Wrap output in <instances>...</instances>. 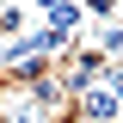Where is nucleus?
<instances>
[{
	"label": "nucleus",
	"mask_w": 123,
	"mask_h": 123,
	"mask_svg": "<svg viewBox=\"0 0 123 123\" xmlns=\"http://www.w3.org/2000/svg\"><path fill=\"white\" fill-rule=\"evenodd\" d=\"M43 18H49V31H55L62 43L74 49V37H80V25H86V6H80V0H62L55 12H43Z\"/></svg>",
	"instance_id": "1"
},
{
	"label": "nucleus",
	"mask_w": 123,
	"mask_h": 123,
	"mask_svg": "<svg viewBox=\"0 0 123 123\" xmlns=\"http://www.w3.org/2000/svg\"><path fill=\"white\" fill-rule=\"evenodd\" d=\"M86 43L98 49V55H105V68H111V62H123V18H111V25H98V31L86 37Z\"/></svg>",
	"instance_id": "2"
},
{
	"label": "nucleus",
	"mask_w": 123,
	"mask_h": 123,
	"mask_svg": "<svg viewBox=\"0 0 123 123\" xmlns=\"http://www.w3.org/2000/svg\"><path fill=\"white\" fill-rule=\"evenodd\" d=\"M86 6V18H98V25H111V18L123 12V0H80Z\"/></svg>",
	"instance_id": "3"
},
{
	"label": "nucleus",
	"mask_w": 123,
	"mask_h": 123,
	"mask_svg": "<svg viewBox=\"0 0 123 123\" xmlns=\"http://www.w3.org/2000/svg\"><path fill=\"white\" fill-rule=\"evenodd\" d=\"M37 6H43V12H55V6H62V0H37Z\"/></svg>",
	"instance_id": "4"
},
{
	"label": "nucleus",
	"mask_w": 123,
	"mask_h": 123,
	"mask_svg": "<svg viewBox=\"0 0 123 123\" xmlns=\"http://www.w3.org/2000/svg\"><path fill=\"white\" fill-rule=\"evenodd\" d=\"M6 6H12V0H0V12H6Z\"/></svg>",
	"instance_id": "5"
},
{
	"label": "nucleus",
	"mask_w": 123,
	"mask_h": 123,
	"mask_svg": "<svg viewBox=\"0 0 123 123\" xmlns=\"http://www.w3.org/2000/svg\"><path fill=\"white\" fill-rule=\"evenodd\" d=\"M117 123H123V117H117Z\"/></svg>",
	"instance_id": "6"
}]
</instances>
